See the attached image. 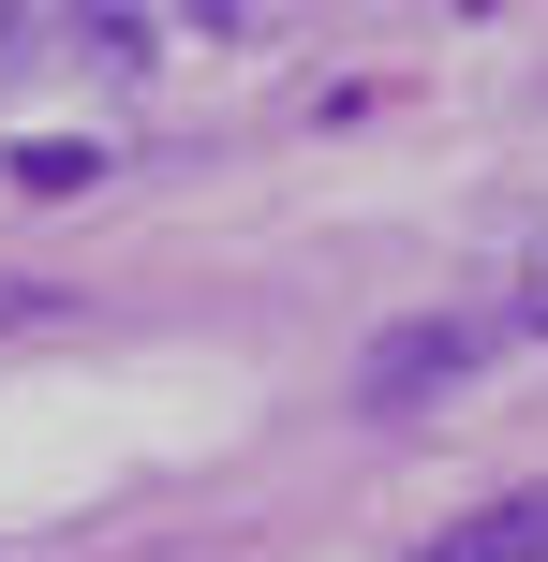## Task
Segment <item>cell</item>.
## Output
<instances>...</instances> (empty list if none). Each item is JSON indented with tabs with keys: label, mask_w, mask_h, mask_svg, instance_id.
I'll return each instance as SVG.
<instances>
[{
	"label": "cell",
	"mask_w": 548,
	"mask_h": 562,
	"mask_svg": "<svg viewBox=\"0 0 548 562\" xmlns=\"http://www.w3.org/2000/svg\"><path fill=\"white\" fill-rule=\"evenodd\" d=\"M0 75H15V15H0Z\"/></svg>",
	"instance_id": "6"
},
{
	"label": "cell",
	"mask_w": 548,
	"mask_h": 562,
	"mask_svg": "<svg viewBox=\"0 0 548 562\" xmlns=\"http://www.w3.org/2000/svg\"><path fill=\"white\" fill-rule=\"evenodd\" d=\"M89 178H104L89 134H30V148H15V193H89Z\"/></svg>",
	"instance_id": "3"
},
{
	"label": "cell",
	"mask_w": 548,
	"mask_h": 562,
	"mask_svg": "<svg viewBox=\"0 0 548 562\" xmlns=\"http://www.w3.org/2000/svg\"><path fill=\"white\" fill-rule=\"evenodd\" d=\"M415 562H548V488H519V504H490V518H460V533H430Z\"/></svg>",
	"instance_id": "2"
},
{
	"label": "cell",
	"mask_w": 548,
	"mask_h": 562,
	"mask_svg": "<svg viewBox=\"0 0 548 562\" xmlns=\"http://www.w3.org/2000/svg\"><path fill=\"white\" fill-rule=\"evenodd\" d=\"M59 311H75V296H59V281H15V267H0V340H30V326H59Z\"/></svg>",
	"instance_id": "4"
},
{
	"label": "cell",
	"mask_w": 548,
	"mask_h": 562,
	"mask_svg": "<svg viewBox=\"0 0 548 562\" xmlns=\"http://www.w3.org/2000/svg\"><path fill=\"white\" fill-rule=\"evenodd\" d=\"M519 326H534V340H548V252H534V267H519Z\"/></svg>",
	"instance_id": "5"
},
{
	"label": "cell",
	"mask_w": 548,
	"mask_h": 562,
	"mask_svg": "<svg viewBox=\"0 0 548 562\" xmlns=\"http://www.w3.org/2000/svg\"><path fill=\"white\" fill-rule=\"evenodd\" d=\"M474 370H490V326H474V311H401V326L356 356V415H430Z\"/></svg>",
	"instance_id": "1"
}]
</instances>
